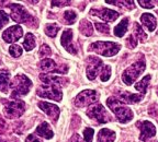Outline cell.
I'll return each instance as SVG.
<instances>
[{
  "mask_svg": "<svg viewBox=\"0 0 158 142\" xmlns=\"http://www.w3.org/2000/svg\"><path fill=\"white\" fill-rule=\"evenodd\" d=\"M106 105L115 114L116 118L121 124H126L133 119V112L125 105H123L121 100L116 97H109L106 100Z\"/></svg>",
  "mask_w": 158,
  "mask_h": 142,
  "instance_id": "1",
  "label": "cell"
},
{
  "mask_svg": "<svg viewBox=\"0 0 158 142\" xmlns=\"http://www.w3.org/2000/svg\"><path fill=\"white\" fill-rule=\"evenodd\" d=\"M10 88L12 90L10 95L11 98H19L29 93L30 89L32 88V82L24 74H18L10 83Z\"/></svg>",
  "mask_w": 158,
  "mask_h": 142,
  "instance_id": "2",
  "label": "cell"
},
{
  "mask_svg": "<svg viewBox=\"0 0 158 142\" xmlns=\"http://www.w3.org/2000/svg\"><path fill=\"white\" fill-rule=\"evenodd\" d=\"M8 8L11 10V12H10L11 19L17 23H25V24L31 25V26L37 25L36 20L27 12L23 6L18 5V3H9Z\"/></svg>",
  "mask_w": 158,
  "mask_h": 142,
  "instance_id": "3",
  "label": "cell"
},
{
  "mask_svg": "<svg viewBox=\"0 0 158 142\" xmlns=\"http://www.w3.org/2000/svg\"><path fill=\"white\" fill-rule=\"evenodd\" d=\"M145 68V60H144V57H142V59H138L137 61H135L132 66L124 70L123 74H122L123 82L126 85H132V83H134V81H136V79L141 76V73H143Z\"/></svg>",
  "mask_w": 158,
  "mask_h": 142,
  "instance_id": "4",
  "label": "cell"
},
{
  "mask_svg": "<svg viewBox=\"0 0 158 142\" xmlns=\"http://www.w3.org/2000/svg\"><path fill=\"white\" fill-rule=\"evenodd\" d=\"M121 49V46L113 42H96L90 44L88 47L89 52H94L98 55H102L106 57L114 56Z\"/></svg>",
  "mask_w": 158,
  "mask_h": 142,
  "instance_id": "5",
  "label": "cell"
},
{
  "mask_svg": "<svg viewBox=\"0 0 158 142\" xmlns=\"http://www.w3.org/2000/svg\"><path fill=\"white\" fill-rule=\"evenodd\" d=\"M2 102L5 104V108H3L5 115L8 118H10V119L20 117L24 113L25 104L23 101H11V102H8V101L3 100Z\"/></svg>",
  "mask_w": 158,
  "mask_h": 142,
  "instance_id": "6",
  "label": "cell"
},
{
  "mask_svg": "<svg viewBox=\"0 0 158 142\" xmlns=\"http://www.w3.org/2000/svg\"><path fill=\"white\" fill-rule=\"evenodd\" d=\"M87 115L91 119L96 120L98 124H106L112 120L111 115L106 112V108L101 104H97V105L89 107V109L87 110Z\"/></svg>",
  "mask_w": 158,
  "mask_h": 142,
  "instance_id": "7",
  "label": "cell"
},
{
  "mask_svg": "<svg viewBox=\"0 0 158 142\" xmlns=\"http://www.w3.org/2000/svg\"><path fill=\"white\" fill-rule=\"evenodd\" d=\"M99 100V94L94 90H85L81 93H79L75 98V105L77 107H85V106L91 105L97 103Z\"/></svg>",
  "mask_w": 158,
  "mask_h": 142,
  "instance_id": "8",
  "label": "cell"
},
{
  "mask_svg": "<svg viewBox=\"0 0 158 142\" xmlns=\"http://www.w3.org/2000/svg\"><path fill=\"white\" fill-rule=\"evenodd\" d=\"M36 94L41 97L49 98V100H54L56 102H59L62 100V91L59 90V88L52 85H44L42 88H40L36 91Z\"/></svg>",
  "mask_w": 158,
  "mask_h": 142,
  "instance_id": "9",
  "label": "cell"
},
{
  "mask_svg": "<svg viewBox=\"0 0 158 142\" xmlns=\"http://www.w3.org/2000/svg\"><path fill=\"white\" fill-rule=\"evenodd\" d=\"M87 77L89 80H94L98 76V73L100 72V69L103 66V62L100 60L99 58L94 56H90L87 59Z\"/></svg>",
  "mask_w": 158,
  "mask_h": 142,
  "instance_id": "10",
  "label": "cell"
},
{
  "mask_svg": "<svg viewBox=\"0 0 158 142\" xmlns=\"http://www.w3.org/2000/svg\"><path fill=\"white\" fill-rule=\"evenodd\" d=\"M139 129H141V135H139V139L141 141H146V140L151 139L156 135V128L152 123L145 120V121H137L136 123Z\"/></svg>",
  "mask_w": 158,
  "mask_h": 142,
  "instance_id": "11",
  "label": "cell"
},
{
  "mask_svg": "<svg viewBox=\"0 0 158 142\" xmlns=\"http://www.w3.org/2000/svg\"><path fill=\"white\" fill-rule=\"evenodd\" d=\"M23 35V30L19 25H13L2 33V38L6 43H15L19 41Z\"/></svg>",
  "mask_w": 158,
  "mask_h": 142,
  "instance_id": "12",
  "label": "cell"
},
{
  "mask_svg": "<svg viewBox=\"0 0 158 142\" xmlns=\"http://www.w3.org/2000/svg\"><path fill=\"white\" fill-rule=\"evenodd\" d=\"M40 68L44 72H58V73H66L68 71V67L63 66V67H57L55 61L53 59L45 58L42 61L40 62Z\"/></svg>",
  "mask_w": 158,
  "mask_h": 142,
  "instance_id": "13",
  "label": "cell"
},
{
  "mask_svg": "<svg viewBox=\"0 0 158 142\" xmlns=\"http://www.w3.org/2000/svg\"><path fill=\"white\" fill-rule=\"evenodd\" d=\"M90 14L96 15V17L100 18L101 20L108 21V22H113L118 18V13L116 11L110 9H104V8H100V9H91Z\"/></svg>",
  "mask_w": 158,
  "mask_h": 142,
  "instance_id": "14",
  "label": "cell"
},
{
  "mask_svg": "<svg viewBox=\"0 0 158 142\" xmlns=\"http://www.w3.org/2000/svg\"><path fill=\"white\" fill-rule=\"evenodd\" d=\"M40 79L42 80V82L45 85H52V86H56V88H62L65 86L68 83V80L62 77H56V76H52V74H41Z\"/></svg>",
  "mask_w": 158,
  "mask_h": 142,
  "instance_id": "15",
  "label": "cell"
},
{
  "mask_svg": "<svg viewBox=\"0 0 158 142\" xmlns=\"http://www.w3.org/2000/svg\"><path fill=\"white\" fill-rule=\"evenodd\" d=\"M37 105H39V107L41 108L53 121H56V120L58 119L59 113H60L58 106L54 105V104L47 103V102H39Z\"/></svg>",
  "mask_w": 158,
  "mask_h": 142,
  "instance_id": "16",
  "label": "cell"
},
{
  "mask_svg": "<svg viewBox=\"0 0 158 142\" xmlns=\"http://www.w3.org/2000/svg\"><path fill=\"white\" fill-rule=\"evenodd\" d=\"M73 41V31L72 29H66L63 32L62 38H60V43H62V46L66 49L67 52L70 53L73 55L77 54V49L75 48V46L72 43Z\"/></svg>",
  "mask_w": 158,
  "mask_h": 142,
  "instance_id": "17",
  "label": "cell"
},
{
  "mask_svg": "<svg viewBox=\"0 0 158 142\" xmlns=\"http://www.w3.org/2000/svg\"><path fill=\"white\" fill-rule=\"evenodd\" d=\"M118 95L122 101H124L125 103L128 104L137 103V102L142 101V98H143V94H133V93H130V92H125V91L118 92Z\"/></svg>",
  "mask_w": 158,
  "mask_h": 142,
  "instance_id": "18",
  "label": "cell"
},
{
  "mask_svg": "<svg viewBox=\"0 0 158 142\" xmlns=\"http://www.w3.org/2000/svg\"><path fill=\"white\" fill-rule=\"evenodd\" d=\"M35 133L40 137H43L44 139H52L54 132L53 130L51 129L49 125L47 123H42L41 125L37 126L36 130H35Z\"/></svg>",
  "mask_w": 158,
  "mask_h": 142,
  "instance_id": "19",
  "label": "cell"
},
{
  "mask_svg": "<svg viewBox=\"0 0 158 142\" xmlns=\"http://www.w3.org/2000/svg\"><path fill=\"white\" fill-rule=\"evenodd\" d=\"M141 22L147 27L149 32H153L157 26V21H156L155 17L151 13H143L141 17Z\"/></svg>",
  "mask_w": 158,
  "mask_h": 142,
  "instance_id": "20",
  "label": "cell"
},
{
  "mask_svg": "<svg viewBox=\"0 0 158 142\" xmlns=\"http://www.w3.org/2000/svg\"><path fill=\"white\" fill-rule=\"evenodd\" d=\"M115 133L110 129L103 128L98 133V142H114Z\"/></svg>",
  "mask_w": 158,
  "mask_h": 142,
  "instance_id": "21",
  "label": "cell"
},
{
  "mask_svg": "<svg viewBox=\"0 0 158 142\" xmlns=\"http://www.w3.org/2000/svg\"><path fill=\"white\" fill-rule=\"evenodd\" d=\"M9 79L10 73L7 70H0V91L3 93H7L9 89Z\"/></svg>",
  "mask_w": 158,
  "mask_h": 142,
  "instance_id": "22",
  "label": "cell"
},
{
  "mask_svg": "<svg viewBox=\"0 0 158 142\" xmlns=\"http://www.w3.org/2000/svg\"><path fill=\"white\" fill-rule=\"evenodd\" d=\"M127 25H128V18H124L121 22L114 27V35L116 37H123L124 34L126 33V31H127Z\"/></svg>",
  "mask_w": 158,
  "mask_h": 142,
  "instance_id": "23",
  "label": "cell"
},
{
  "mask_svg": "<svg viewBox=\"0 0 158 142\" xmlns=\"http://www.w3.org/2000/svg\"><path fill=\"white\" fill-rule=\"evenodd\" d=\"M79 31L85 36H90L94 33V29H92L91 23L88 22L87 20H81V22L79 24Z\"/></svg>",
  "mask_w": 158,
  "mask_h": 142,
  "instance_id": "24",
  "label": "cell"
},
{
  "mask_svg": "<svg viewBox=\"0 0 158 142\" xmlns=\"http://www.w3.org/2000/svg\"><path fill=\"white\" fill-rule=\"evenodd\" d=\"M77 20V14L75 11L73 10H67L63 13V23L67 25H70V24H74L76 22Z\"/></svg>",
  "mask_w": 158,
  "mask_h": 142,
  "instance_id": "25",
  "label": "cell"
},
{
  "mask_svg": "<svg viewBox=\"0 0 158 142\" xmlns=\"http://www.w3.org/2000/svg\"><path fill=\"white\" fill-rule=\"evenodd\" d=\"M149 81H151V76H145L139 82H137L135 84V89L137 91H139V92H142V94H145L148 84H149Z\"/></svg>",
  "mask_w": 158,
  "mask_h": 142,
  "instance_id": "26",
  "label": "cell"
},
{
  "mask_svg": "<svg viewBox=\"0 0 158 142\" xmlns=\"http://www.w3.org/2000/svg\"><path fill=\"white\" fill-rule=\"evenodd\" d=\"M23 46H24V49L27 52H30V50H32L33 48L35 47V39L34 36H33L31 33H27L25 35V38H24V42H23Z\"/></svg>",
  "mask_w": 158,
  "mask_h": 142,
  "instance_id": "27",
  "label": "cell"
},
{
  "mask_svg": "<svg viewBox=\"0 0 158 142\" xmlns=\"http://www.w3.org/2000/svg\"><path fill=\"white\" fill-rule=\"evenodd\" d=\"M106 2L109 3V5H113L120 8H127V9H134V7H135L133 1H116V0L114 1V0H106Z\"/></svg>",
  "mask_w": 158,
  "mask_h": 142,
  "instance_id": "28",
  "label": "cell"
},
{
  "mask_svg": "<svg viewBox=\"0 0 158 142\" xmlns=\"http://www.w3.org/2000/svg\"><path fill=\"white\" fill-rule=\"evenodd\" d=\"M134 33H135L134 36L137 37L141 42H145L146 39H147V35H146V33L144 32L142 26L138 23H134Z\"/></svg>",
  "mask_w": 158,
  "mask_h": 142,
  "instance_id": "29",
  "label": "cell"
},
{
  "mask_svg": "<svg viewBox=\"0 0 158 142\" xmlns=\"http://www.w3.org/2000/svg\"><path fill=\"white\" fill-rule=\"evenodd\" d=\"M59 31V26L55 23H49L45 26V34L49 37H55Z\"/></svg>",
  "mask_w": 158,
  "mask_h": 142,
  "instance_id": "30",
  "label": "cell"
},
{
  "mask_svg": "<svg viewBox=\"0 0 158 142\" xmlns=\"http://www.w3.org/2000/svg\"><path fill=\"white\" fill-rule=\"evenodd\" d=\"M9 53L12 57L17 58V57H20L22 55V48H21V46H19V45H12V46H10Z\"/></svg>",
  "mask_w": 158,
  "mask_h": 142,
  "instance_id": "31",
  "label": "cell"
},
{
  "mask_svg": "<svg viewBox=\"0 0 158 142\" xmlns=\"http://www.w3.org/2000/svg\"><path fill=\"white\" fill-rule=\"evenodd\" d=\"M110 77H111V67H110V66L103 67V70H102L101 76H100L101 81L106 82V81H108L109 79H110Z\"/></svg>",
  "mask_w": 158,
  "mask_h": 142,
  "instance_id": "32",
  "label": "cell"
},
{
  "mask_svg": "<svg viewBox=\"0 0 158 142\" xmlns=\"http://www.w3.org/2000/svg\"><path fill=\"white\" fill-rule=\"evenodd\" d=\"M125 44L128 48H135L136 45H137V39H136V37L134 35H128L125 39Z\"/></svg>",
  "mask_w": 158,
  "mask_h": 142,
  "instance_id": "33",
  "label": "cell"
},
{
  "mask_svg": "<svg viewBox=\"0 0 158 142\" xmlns=\"http://www.w3.org/2000/svg\"><path fill=\"white\" fill-rule=\"evenodd\" d=\"M94 25H96V29L98 30L99 32L103 33V34H109V33H110V27H109V25L106 24V23L97 22Z\"/></svg>",
  "mask_w": 158,
  "mask_h": 142,
  "instance_id": "34",
  "label": "cell"
},
{
  "mask_svg": "<svg viewBox=\"0 0 158 142\" xmlns=\"http://www.w3.org/2000/svg\"><path fill=\"white\" fill-rule=\"evenodd\" d=\"M94 129L92 128H86L84 130V137L85 142H92V138H94Z\"/></svg>",
  "mask_w": 158,
  "mask_h": 142,
  "instance_id": "35",
  "label": "cell"
},
{
  "mask_svg": "<svg viewBox=\"0 0 158 142\" xmlns=\"http://www.w3.org/2000/svg\"><path fill=\"white\" fill-rule=\"evenodd\" d=\"M9 21H10L9 15H8L5 11L0 10V29H2L5 25H7Z\"/></svg>",
  "mask_w": 158,
  "mask_h": 142,
  "instance_id": "36",
  "label": "cell"
},
{
  "mask_svg": "<svg viewBox=\"0 0 158 142\" xmlns=\"http://www.w3.org/2000/svg\"><path fill=\"white\" fill-rule=\"evenodd\" d=\"M40 56L41 57H45V56H49V55L52 54V50L49 48L47 45H42L41 48H40V52H39Z\"/></svg>",
  "mask_w": 158,
  "mask_h": 142,
  "instance_id": "37",
  "label": "cell"
},
{
  "mask_svg": "<svg viewBox=\"0 0 158 142\" xmlns=\"http://www.w3.org/2000/svg\"><path fill=\"white\" fill-rule=\"evenodd\" d=\"M138 3H139V6L142 8H145V9H152V8H154V3H152V1H147V0H139Z\"/></svg>",
  "mask_w": 158,
  "mask_h": 142,
  "instance_id": "38",
  "label": "cell"
},
{
  "mask_svg": "<svg viewBox=\"0 0 158 142\" xmlns=\"http://www.w3.org/2000/svg\"><path fill=\"white\" fill-rule=\"evenodd\" d=\"M52 7H64V6H69L70 1H52Z\"/></svg>",
  "mask_w": 158,
  "mask_h": 142,
  "instance_id": "39",
  "label": "cell"
},
{
  "mask_svg": "<svg viewBox=\"0 0 158 142\" xmlns=\"http://www.w3.org/2000/svg\"><path fill=\"white\" fill-rule=\"evenodd\" d=\"M25 142H42V141H41V140H40L39 138H37L35 135L31 133V135L27 136V140H25Z\"/></svg>",
  "mask_w": 158,
  "mask_h": 142,
  "instance_id": "40",
  "label": "cell"
},
{
  "mask_svg": "<svg viewBox=\"0 0 158 142\" xmlns=\"http://www.w3.org/2000/svg\"><path fill=\"white\" fill-rule=\"evenodd\" d=\"M6 129H7V124L2 118H0V132H5Z\"/></svg>",
  "mask_w": 158,
  "mask_h": 142,
  "instance_id": "41",
  "label": "cell"
},
{
  "mask_svg": "<svg viewBox=\"0 0 158 142\" xmlns=\"http://www.w3.org/2000/svg\"><path fill=\"white\" fill-rule=\"evenodd\" d=\"M69 142H82V141H81V138H80V136H79L78 133H74L73 137L70 138V141Z\"/></svg>",
  "mask_w": 158,
  "mask_h": 142,
  "instance_id": "42",
  "label": "cell"
},
{
  "mask_svg": "<svg viewBox=\"0 0 158 142\" xmlns=\"http://www.w3.org/2000/svg\"><path fill=\"white\" fill-rule=\"evenodd\" d=\"M0 142H2V140H1V139H0Z\"/></svg>",
  "mask_w": 158,
  "mask_h": 142,
  "instance_id": "43",
  "label": "cell"
},
{
  "mask_svg": "<svg viewBox=\"0 0 158 142\" xmlns=\"http://www.w3.org/2000/svg\"><path fill=\"white\" fill-rule=\"evenodd\" d=\"M153 142H158V141H153Z\"/></svg>",
  "mask_w": 158,
  "mask_h": 142,
  "instance_id": "44",
  "label": "cell"
},
{
  "mask_svg": "<svg viewBox=\"0 0 158 142\" xmlns=\"http://www.w3.org/2000/svg\"><path fill=\"white\" fill-rule=\"evenodd\" d=\"M156 2H157V5H158V1H156Z\"/></svg>",
  "mask_w": 158,
  "mask_h": 142,
  "instance_id": "45",
  "label": "cell"
},
{
  "mask_svg": "<svg viewBox=\"0 0 158 142\" xmlns=\"http://www.w3.org/2000/svg\"><path fill=\"white\" fill-rule=\"evenodd\" d=\"M156 12H157V14H158V11H156Z\"/></svg>",
  "mask_w": 158,
  "mask_h": 142,
  "instance_id": "46",
  "label": "cell"
},
{
  "mask_svg": "<svg viewBox=\"0 0 158 142\" xmlns=\"http://www.w3.org/2000/svg\"><path fill=\"white\" fill-rule=\"evenodd\" d=\"M157 35H158V32H157Z\"/></svg>",
  "mask_w": 158,
  "mask_h": 142,
  "instance_id": "47",
  "label": "cell"
}]
</instances>
